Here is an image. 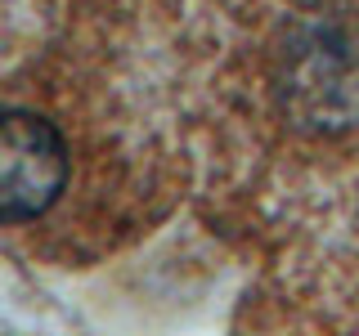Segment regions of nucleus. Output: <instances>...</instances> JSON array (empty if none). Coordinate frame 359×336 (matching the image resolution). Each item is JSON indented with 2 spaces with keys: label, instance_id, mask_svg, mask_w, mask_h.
Here are the masks:
<instances>
[{
  "label": "nucleus",
  "instance_id": "obj_1",
  "mask_svg": "<svg viewBox=\"0 0 359 336\" xmlns=\"http://www.w3.org/2000/svg\"><path fill=\"white\" fill-rule=\"evenodd\" d=\"M67 144L54 121L27 108L0 112V224H27L63 197Z\"/></svg>",
  "mask_w": 359,
  "mask_h": 336
}]
</instances>
